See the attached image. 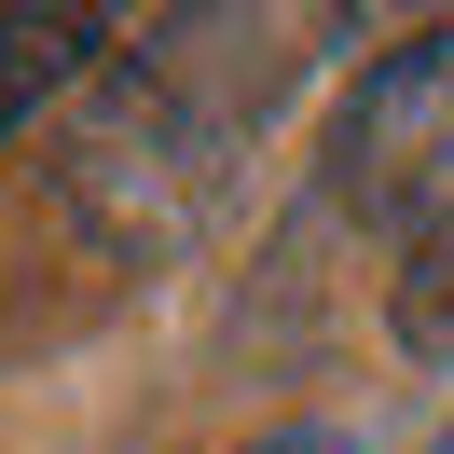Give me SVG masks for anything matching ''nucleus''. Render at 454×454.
Here are the masks:
<instances>
[{
  "instance_id": "f257e3e1",
  "label": "nucleus",
  "mask_w": 454,
  "mask_h": 454,
  "mask_svg": "<svg viewBox=\"0 0 454 454\" xmlns=\"http://www.w3.org/2000/svg\"><path fill=\"white\" fill-rule=\"evenodd\" d=\"M331 193H344V221L386 234L399 331L454 344V28L358 69V97L331 111Z\"/></svg>"
},
{
  "instance_id": "f03ea898",
  "label": "nucleus",
  "mask_w": 454,
  "mask_h": 454,
  "mask_svg": "<svg viewBox=\"0 0 454 454\" xmlns=\"http://www.w3.org/2000/svg\"><path fill=\"white\" fill-rule=\"evenodd\" d=\"M262 454H344V441H331V427H289V441H262Z\"/></svg>"
},
{
  "instance_id": "7ed1b4c3",
  "label": "nucleus",
  "mask_w": 454,
  "mask_h": 454,
  "mask_svg": "<svg viewBox=\"0 0 454 454\" xmlns=\"http://www.w3.org/2000/svg\"><path fill=\"white\" fill-rule=\"evenodd\" d=\"M441 454H454V441H441Z\"/></svg>"
}]
</instances>
